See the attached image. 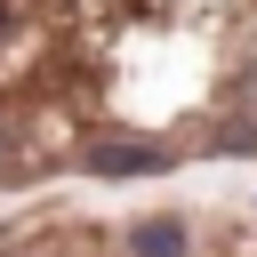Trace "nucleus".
I'll use <instances>...</instances> for the list:
<instances>
[{
	"label": "nucleus",
	"mask_w": 257,
	"mask_h": 257,
	"mask_svg": "<svg viewBox=\"0 0 257 257\" xmlns=\"http://www.w3.org/2000/svg\"><path fill=\"white\" fill-rule=\"evenodd\" d=\"M249 257H257V249H249Z\"/></svg>",
	"instance_id": "7ed1b4c3"
},
{
	"label": "nucleus",
	"mask_w": 257,
	"mask_h": 257,
	"mask_svg": "<svg viewBox=\"0 0 257 257\" xmlns=\"http://www.w3.org/2000/svg\"><path fill=\"white\" fill-rule=\"evenodd\" d=\"M257 233H233L193 209H128V217H48L16 233L0 257H249Z\"/></svg>",
	"instance_id": "f03ea898"
},
{
	"label": "nucleus",
	"mask_w": 257,
	"mask_h": 257,
	"mask_svg": "<svg viewBox=\"0 0 257 257\" xmlns=\"http://www.w3.org/2000/svg\"><path fill=\"white\" fill-rule=\"evenodd\" d=\"M217 161H257V0H0V193Z\"/></svg>",
	"instance_id": "f257e3e1"
}]
</instances>
